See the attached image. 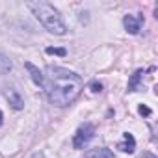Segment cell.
I'll return each mask as SVG.
<instances>
[{"label": "cell", "mask_w": 158, "mask_h": 158, "mask_svg": "<svg viewBox=\"0 0 158 158\" xmlns=\"http://www.w3.org/2000/svg\"><path fill=\"white\" fill-rule=\"evenodd\" d=\"M47 76L48 82H45V89H47V97L50 101V104L54 106H67L71 104L82 91V78L76 73L63 69V67H48L47 69Z\"/></svg>", "instance_id": "1"}, {"label": "cell", "mask_w": 158, "mask_h": 158, "mask_svg": "<svg viewBox=\"0 0 158 158\" xmlns=\"http://www.w3.org/2000/svg\"><path fill=\"white\" fill-rule=\"evenodd\" d=\"M30 11L34 13V17L43 24V28L54 35H65L67 34V26L65 21L61 17V13L50 4V2H43V0H37V2H28Z\"/></svg>", "instance_id": "2"}, {"label": "cell", "mask_w": 158, "mask_h": 158, "mask_svg": "<svg viewBox=\"0 0 158 158\" xmlns=\"http://www.w3.org/2000/svg\"><path fill=\"white\" fill-rule=\"evenodd\" d=\"M95 136V127L91 123H84L82 127H78V130L73 136V147L74 149H84Z\"/></svg>", "instance_id": "3"}, {"label": "cell", "mask_w": 158, "mask_h": 158, "mask_svg": "<svg viewBox=\"0 0 158 158\" xmlns=\"http://www.w3.org/2000/svg\"><path fill=\"white\" fill-rule=\"evenodd\" d=\"M24 67H26V71L30 73V78L34 80V84L35 86H39V88H45V74L34 65V63H30V61H26L24 63Z\"/></svg>", "instance_id": "4"}, {"label": "cell", "mask_w": 158, "mask_h": 158, "mask_svg": "<svg viewBox=\"0 0 158 158\" xmlns=\"http://www.w3.org/2000/svg\"><path fill=\"white\" fill-rule=\"evenodd\" d=\"M4 95H6V99H8V102H10V106H11L13 110H23V108H24V101H23V97H21L15 89H8Z\"/></svg>", "instance_id": "5"}, {"label": "cell", "mask_w": 158, "mask_h": 158, "mask_svg": "<svg viewBox=\"0 0 158 158\" xmlns=\"http://www.w3.org/2000/svg\"><path fill=\"white\" fill-rule=\"evenodd\" d=\"M117 149L119 151H123V152H134L136 151V139H134V136L130 134V132H125L123 134V141L117 145Z\"/></svg>", "instance_id": "6"}, {"label": "cell", "mask_w": 158, "mask_h": 158, "mask_svg": "<svg viewBox=\"0 0 158 158\" xmlns=\"http://www.w3.org/2000/svg\"><path fill=\"white\" fill-rule=\"evenodd\" d=\"M139 19H136V17H132V15H125L123 17V24H125V30L128 32V34H138L139 32Z\"/></svg>", "instance_id": "7"}, {"label": "cell", "mask_w": 158, "mask_h": 158, "mask_svg": "<svg viewBox=\"0 0 158 158\" xmlns=\"http://www.w3.org/2000/svg\"><path fill=\"white\" fill-rule=\"evenodd\" d=\"M84 158H114V152L106 147H97V149H89Z\"/></svg>", "instance_id": "8"}, {"label": "cell", "mask_w": 158, "mask_h": 158, "mask_svg": "<svg viewBox=\"0 0 158 158\" xmlns=\"http://www.w3.org/2000/svg\"><path fill=\"white\" fill-rule=\"evenodd\" d=\"M11 69H13V63H11V60H10L6 54H2V52H0V74H8Z\"/></svg>", "instance_id": "9"}, {"label": "cell", "mask_w": 158, "mask_h": 158, "mask_svg": "<svg viewBox=\"0 0 158 158\" xmlns=\"http://www.w3.org/2000/svg\"><path fill=\"white\" fill-rule=\"evenodd\" d=\"M141 74H143V71H141V69H139V71H136V73L132 74L130 82H128V91H136V89H138V84H139V80H141Z\"/></svg>", "instance_id": "10"}, {"label": "cell", "mask_w": 158, "mask_h": 158, "mask_svg": "<svg viewBox=\"0 0 158 158\" xmlns=\"http://www.w3.org/2000/svg\"><path fill=\"white\" fill-rule=\"evenodd\" d=\"M47 54H56V56H67V50H65V48H56V47H48V48H47Z\"/></svg>", "instance_id": "11"}, {"label": "cell", "mask_w": 158, "mask_h": 158, "mask_svg": "<svg viewBox=\"0 0 158 158\" xmlns=\"http://www.w3.org/2000/svg\"><path fill=\"white\" fill-rule=\"evenodd\" d=\"M89 88H91L93 93H101V91H102V84H101V82H91Z\"/></svg>", "instance_id": "12"}, {"label": "cell", "mask_w": 158, "mask_h": 158, "mask_svg": "<svg viewBox=\"0 0 158 158\" xmlns=\"http://www.w3.org/2000/svg\"><path fill=\"white\" fill-rule=\"evenodd\" d=\"M138 112H139V115H145V117H147V115H151V108H149V106H145V104H141V106L138 108Z\"/></svg>", "instance_id": "13"}, {"label": "cell", "mask_w": 158, "mask_h": 158, "mask_svg": "<svg viewBox=\"0 0 158 158\" xmlns=\"http://www.w3.org/2000/svg\"><path fill=\"white\" fill-rule=\"evenodd\" d=\"M2 121H4V115H2V110H0V125H2Z\"/></svg>", "instance_id": "14"}]
</instances>
